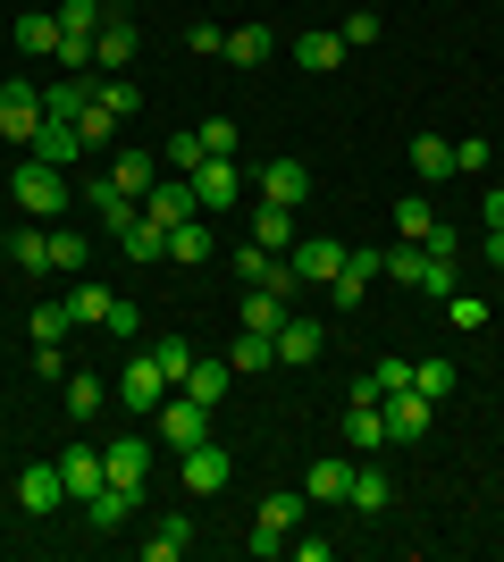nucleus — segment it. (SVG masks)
Listing matches in <instances>:
<instances>
[{
	"label": "nucleus",
	"instance_id": "nucleus-49",
	"mask_svg": "<svg viewBox=\"0 0 504 562\" xmlns=\"http://www.w3.org/2000/svg\"><path fill=\"white\" fill-rule=\"evenodd\" d=\"M361 378H370L379 395H395V386H412V361H404V352H387V361H370Z\"/></svg>",
	"mask_w": 504,
	"mask_h": 562
},
{
	"label": "nucleus",
	"instance_id": "nucleus-2",
	"mask_svg": "<svg viewBox=\"0 0 504 562\" xmlns=\"http://www.w3.org/2000/svg\"><path fill=\"white\" fill-rule=\"evenodd\" d=\"M294 520H303V487H278V495H261V520H253V554H287V538H294Z\"/></svg>",
	"mask_w": 504,
	"mask_h": 562
},
{
	"label": "nucleus",
	"instance_id": "nucleus-56",
	"mask_svg": "<svg viewBox=\"0 0 504 562\" xmlns=\"http://www.w3.org/2000/svg\"><path fill=\"white\" fill-rule=\"evenodd\" d=\"M287 554H294V562H328L336 546H328V538H287Z\"/></svg>",
	"mask_w": 504,
	"mask_h": 562
},
{
	"label": "nucleus",
	"instance_id": "nucleus-57",
	"mask_svg": "<svg viewBox=\"0 0 504 562\" xmlns=\"http://www.w3.org/2000/svg\"><path fill=\"white\" fill-rule=\"evenodd\" d=\"M480 252H488V269H504V235H496V227H488V244H480Z\"/></svg>",
	"mask_w": 504,
	"mask_h": 562
},
{
	"label": "nucleus",
	"instance_id": "nucleus-40",
	"mask_svg": "<svg viewBox=\"0 0 504 562\" xmlns=\"http://www.w3.org/2000/svg\"><path fill=\"white\" fill-rule=\"evenodd\" d=\"M119 244H126V260H168V227H152V218H135Z\"/></svg>",
	"mask_w": 504,
	"mask_h": 562
},
{
	"label": "nucleus",
	"instance_id": "nucleus-35",
	"mask_svg": "<svg viewBox=\"0 0 504 562\" xmlns=\"http://www.w3.org/2000/svg\"><path fill=\"white\" fill-rule=\"evenodd\" d=\"M269 50H278V34H269V25H244V34H227V59H236V68H261Z\"/></svg>",
	"mask_w": 504,
	"mask_h": 562
},
{
	"label": "nucleus",
	"instance_id": "nucleus-38",
	"mask_svg": "<svg viewBox=\"0 0 504 562\" xmlns=\"http://www.w3.org/2000/svg\"><path fill=\"white\" fill-rule=\"evenodd\" d=\"M152 361H160V378H168V386H186V370L202 361V352H193L186 336H160V345H152Z\"/></svg>",
	"mask_w": 504,
	"mask_h": 562
},
{
	"label": "nucleus",
	"instance_id": "nucleus-20",
	"mask_svg": "<svg viewBox=\"0 0 504 562\" xmlns=\"http://www.w3.org/2000/svg\"><path fill=\"white\" fill-rule=\"evenodd\" d=\"M93 68H101V76L135 68V25H126L119 9H110V25H101V34H93Z\"/></svg>",
	"mask_w": 504,
	"mask_h": 562
},
{
	"label": "nucleus",
	"instance_id": "nucleus-52",
	"mask_svg": "<svg viewBox=\"0 0 504 562\" xmlns=\"http://www.w3.org/2000/svg\"><path fill=\"white\" fill-rule=\"evenodd\" d=\"M446 311H455V328H488V303H480V294H446Z\"/></svg>",
	"mask_w": 504,
	"mask_h": 562
},
{
	"label": "nucleus",
	"instance_id": "nucleus-12",
	"mask_svg": "<svg viewBox=\"0 0 504 562\" xmlns=\"http://www.w3.org/2000/svg\"><path fill=\"white\" fill-rule=\"evenodd\" d=\"M193 211H202V202H193V177H160V186L144 193V218H152V227H186Z\"/></svg>",
	"mask_w": 504,
	"mask_h": 562
},
{
	"label": "nucleus",
	"instance_id": "nucleus-28",
	"mask_svg": "<svg viewBox=\"0 0 504 562\" xmlns=\"http://www.w3.org/2000/svg\"><path fill=\"white\" fill-rule=\"evenodd\" d=\"M345 487H354V462H312L303 470V504H345Z\"/></svg>",
	"mask_w": 504,
	"mask_h": 562
},
{
	"label": "nucleus",
	"instance_id": "nucleus-9",
	"mask_svg": "<svg viewBox=\"0 0 504 562\" xmlns=\"http://www.w3.org/2000/svg\"><path fill=\"white\" fill-rule=\"evenodd\" d=\"M160 437H168L177 453H186V446H202V437H211V403H193V395H168V403H160Z\"/></svg>",
	"mask_w": 504,
	"mask_h": 562
},
{
	"label": "nucleus",
	"instance_id": "nucleus-19",
	"mask_svg": "<svg viewBox=\"0 0 504 562\" xmlns=\"http://www.w3.org/2000/svg\"><path fill=\"white\" fill-rule=\"evenodd\" d=\"M85 202H93V218H101L110 235H126L135 218H144V202H135V193H119L110 177H93V186H85Z\"/></svg>",
	"mask_w": 504,
	"mask_h": 562
},
{
	"label": "nucleus",
	"instance_id": "nucleus-10",
	"mask_svg": "<svg viewBox=\"0 0 504 562\" xmlns=\"http://www.w3.org/2000/svg\"><path fill=\"white\" fill-rule=\"evenodd\" d=\"M68 504V479H59V462H34V470H18V513H59Z\"/></svg>",
	"mask_w": 504,
	"mask_h": 562
},
{
	"label": "nucleus",
	"instance_id": "nucleus-7",
	"mask_svg": "<svg viewBox=\"0 0 504 562\" xmlns=\"http://www.w3.org/2000/svg\"><path fill=\"white\" fill-rule=\"evenodd\" d=\"M379 278H387V252H345V269L328 278V303L336 311H361V294H370Z\"/></svg>",
	"mask_w": 504,
	"mask_h": 562
},
{
	"label": "nucleus",
	"instance_id": "nucleus-27",
	"mask_svg": "<svg viewBox=\"0 0 504 562\" xmlns=\"http://www.w3.org/2000/svg\"><path fill=\"white\" fill-rule=\"evenodd\" d=\"M18 50L25 59H51V50H59V9H25L18 18Z\"/></svg>",
	"mask_w": 504,
	"mask_h": 562
},
{
	"label": "nucleus",
	"instance_id": "nucleus-24",
	"mask_svg": "<svg viewBox=\"0 0 504 562\" xmlns=\"http://www.w3.org/2000/svg\"><path fill=\"white\" fill-rule=\"evenodd\" d=\"M412 177H421V186H446V177H455V143L446 135H412Z\"/></svg>",
	"mask_w": 504,
	"mask_h": 562
},
{
	"label": "nucleus",
	"instance_id": "nucleus-25",
	"mask_svg": "<svg viewBox=\"0 0 504 562\" xmlns=\"http://www.w3.org/2000/svg\"><path fill=\"white\" fill-rule=\"evenodd\" d=\"M59 303H68V319H76V328H101V319H110V303H119V294H110V285H93V278H76L68 294H59Z\"/></svg>",
	"mask_w": 504,
	"mask_h": 562
},
{
	"label": "nucleus",
	"instance_id": "nucleus-34",
	"mask_svg": "<svg viewBox=\"0 0 504 562\" xmlns=\"http://www.w3.org/2000/svg\"><path fill=\"white\" fill-rule=\"evenodd\" d=\"M278 361H320V319H287L278 328Z\"/></svg>",
	"mask_w": 504,
	"mask_h": 562
},
{
	"label": "nucleus",
	"instance_id": "nucleus-31",
	"mask_svg": "<svg viewBox=\"0 0 504 562\" xmlns=\"http://www.w3.org/2000/svg\"><path fill=\"white\" fill-rule=\"evenodd\" d=\"M269 361H278V336H261V328H244V336H236V345H227V370H236V378H244V370L261 378V370H269Z\"/></svg>",
	"mask_w": 504,
	"mask_h": 562
},
{
	"label": "nucleus",
	"instance_id": "nucleus-29",
	"mask_svg": "<svg viewBox=\"0 0 504 562\" xmlns=\"http://www.w3.org/2000/svg\"><path fill=\"white\" fill-rule=\"evenodd\" d=\"M253 244L287 260V252H294V211H278V202H261V211H253Z\"/></svg>",
	"mask_w": 504,
	"mask_h": 562
},
{
	"label": "nucleus",
	"instance_id": "nucleus-18",
	"mask_svg": "<svg viewBox=\"0 0 504 562\" xmlns=\"http://www.w3.org/2000/svg\"><path fill=\"white\" fill-rule=\"evenodd\" d=\"M93 85H101V76H51V85H43V117H68V126H76V117L93 110Z\"/></svg>",
	"mask_w": 504,
	"mask_h": 562
},
{
	"label": "nucleus",
	"instance_id": "nucleus-22",
	"mask_svg": "<svg viewBox=\"0 0 504 562\" xmlns=\"http://www.w3.org/2000/svg\"><path fill=\"white\" fill-rule=\"evenodd\" d=\"M211 252H219V235L202 227V218H186V227H168V269H202Z\"/></svg>",
	"mask_w": 504,
	"mask_h": 562
},
{
	"label": "nucleus",
	"instance_id": "nucleus-42",
	"mask_svg": "<svg viewBox=\"0 0 504 562\" xmlns=\"http://www.w3.org/2000/svg\"><path fill=\"white\" fill-rule=\"evenodd\" d=\"M345 504H354V513H387V470H354Z\"/></svg>",
	"mask_w": 504,
	"mask_h": 562
},
{
	"label": "nucleus",
	"instance_id": "nucleus-55",
	"mask_svg": "<svg viewBox=\"0 0 504 562\" xmlns=\"http://www.w3.org/2000/svg\"><path fill=\"white\" fill-rule=\"evenodd\" d=\"M421 252H429V260H455L462 244H455V227H429V235H421Z\"/></svg>",
	"mask_w": 504,
	"mask_h": 562
},
{
	"label": "nucleus",
	"instance_id": "nucleus-8",
	"mask_svg": "<svg viewBox=\"0 0 504 562\" xmlns=\"http://www.w3.org/2000/svg\"><path fill=\"white\" fill-rule=\"evenodd\" d=\"M177 462H186V495H219V487H227V470H236V462H227V446H219V437H202V446H186V453H177Z\"/></svg>",
	"mask_w": 504,
	"mask_h": 562
},
{
	"label": "nucleus",
	"instance_id": "nucleus-37",
	"mask_svg": "<svg viewBox=\"0 0 504 562\" xmlns=\"http://www.w3.org/2000/svg\"><path fill=\"white\" fill-rule=\"evenodd\" d=\"M202 160H211V151H202V126H193V135H168V151H160V168H168V177H193Z\"/></svg>",
	"mask_w": 504,
	"mask_h": 562
},
{
	"label": "nucleus",
	"instance_id": "nucleus-36",
	"mask_svg": "<svg viewBox=\"0 0 504 562\" xmlns=\"http://www.w3.org/2000/svg\"><path fill=\"white\" fill-rule=\"evenodd\" d=\"M110 25V0H59V34H101Z\"/></svg>",
	"mask_w": 504,
	"mask_h": 562
},
{
	"label": "nucleus",
	"instance_id": "nucleus-39",
	"mask_svg": "<svg viewBox=\"0 0 504 562\" xmlns=\"http://www.w3.org/2000/svg\"><path fill=\"white\" fill-rule=\"evenodd\" d=\"M93 101H101V110H110V117H119V126H126V117H135V110H144V93H135L126 76H101V85H93Z\"/></svg>",
	"mask_w": 504,
	"mask_h": 562
},
{
	"label": "nucleus",
	"instance_id": "nucleus-47",
	"mask_svg": "<svg viewBox=\"0 0 504 562\" xmlns=\"http://www.w3.org/2000/svg\"><path fill=\"white\" fill-rule=\"evenodd\" d=\"M68 412H76V420H93V412H101V378L93 370H68Z\"/></svg>",
	"mask_w": 504,
	"mask_h": 562
},
{
	"label": "nucleus",
	"instance_id": "nucleus-1",
	"mask_svg": "<svg viewBox=\"0 0 504 562\" xmlns=\"http://www.w3.org/2000/svg\"><path fill=\"white\" fill-rule=\"evenodd\" d=\"M9 202H18L25 218H59V211L76 202V186H68V168H51V160H34V151H25L18 177H9Z\"/></svg>",
	"mask_w": 504,
	"mask_h": 562
},
{
	"label": "nucleus",
	"instance_id": "nucleus-17",
	"mask_svg": "<svg viewBox=\"0 0 504 562\" xmlns=\"http://www.w3.org/2000/svg\"><path fill=\"white\" fill-rule=\"evenodd\" d=\"M135 504H144V487H119V479H110V487H101V495H85L76 513L93 520V529H126V520H135Z\"/></svg>",
	"mask_w": 504,
	"mask_h": 562
},
{
	"label": "nucleus",
	"instance_id": "nucleus-43",
	"mask_svg": "<svg viewBox=\"0 0 504 562\" xmlns=\"http://www.w3.org/2000/svg\"><path fill=\"white\" fill-rule=\"evenodd\" d=\"M236 143H244L236 117H202V151H211V160H236Z\"/></svg>",
	"mask_w": 504,
	"mask_h": 562
},
{
	"label": "nucleus",
	"instance_id": "nucleus-5",
	"mask_svg": "<svg viewBox=\"0 0 504 562\" xmlns=\"http://www.w3.org/2000/svg\"><path fill=\"white\" fill-rule=\"evenodd\" d=\"M168 395H177V386L160 378V361H152V352H135V361L119 370V412H160Z\"/></svg>",
	"mask_w": 504,
	"mask_h": 562
},
{
	"label": "nucleus",
	"instance_id": "nucleus-53",
	"mask_svg": "<svg viewBox=\"0 0 504 562\" xmlns=\"http://www.w3.org/2000/svg\"><path fill=\"white\" fill-rule=\"evenodd\" d=\"M34 378H43V386H51V378L68 386V352H59V345H34Z\"/></svg>",
	"mask_w": 504,
	"mask_h": 562
},
{
	"label": "nucleus",
	"instance_id": "nucleus-11",
	"mask_svg": "<svg viewBox=\"0 0 504 562\" xmlns=\"http://www.w3.org/2000/svg\"><path fill=\"white\" fill-rule=\"evenodd\" d=\"M261 202H278V211H294V202H312V160H269L261 168Z\"/></svg>",
	"mask_w": 504,
	"mask_h": 562
},
{
	"label": "nucleus",
	"instance_id": "nucleus-15",
	"mask_svg": "<svg viewBox=\"0 0 504 562\" xmlns=\"http://www.w3.org/2000/svg\"><path fill=\"white\" fill-rule=\"evenodd\" d=\"M287 319H294V294H287V285H244V328L278 336Z\"/></svg>",
	"mask_w": 504,
	"mask_h": 562
},
{
	"label": "nucleus",
	"instance_id": "nucleus-54",
	"mask_svg": "<svg viewBox=\"0 0 504 562\" xmlns=\"http://www.w3.org/2000/svg\"><path fill=\"white\" fill-rule=\"evenodd\" d=\"M186 43H193V50H202V59H227V34H219V25H211V18H202V25H193V34H186Z\"/></svg>",
	"mask_w": 504,
	"mask_h": 562
},
{
	"label": "nucleus",
	"instance_id": "nucleus-6",
	"mask_svg": "<svg viewBox=\"0 0 504 562\" xmlns=\"http://www.w3.org/2000/svg\"><path fill=\"white\" fill-rule=\"evenodd\" d=\"M345 252H354V244H336V235H294V252H287V269L303 285H328L336 269H345Z\"/></svg>",
	"mask_w": 504,
	"mask_h": 562
},
{
	"label": "nucleus",
	"instance_id": "nucleus-23",
	"mask_svg": "<svg viewBox=\"0 0 504 562\" xmlns=\"http://www.w3.org/2000/svg\"><path fill=\"white\" fill-rule=\"evenodd\" d=\"M101 470H110L119 487H144V470H152V437H119V446L101 453Z\"/></svg>",
	"mask_w": 504,
	"mask_h": 562
},
{
	"label": "nucleus",
	"instance_id": "nucleus-30",
	"mask_svg": "<svg viewBox=\"0 0 504 562\" xmlns=\"http://www.w3.org/2000/svg\"><path fill=\"white\" fill-rule=\"evenodd\" d=\"M227 386H236V370H227V361H193L177 395H193V403H227Z\"/></svg>",
	"mask_w": 504,
	"mask_h": 562
},
{
	"label": "nucleus",
	"instance_id": "nucleus-32",
	"mask_svg": "<svg viewBox=\"0 0 504 562\" xmlns=\"http://www.w3.org/2000/svg\"><path fill=\"white\" fill-rule=\"evenodd\" d=\"M9 260H18L25 278H51V227H18L9 235Z\"/></svg>",
	"mask_w": 504,
	"mask_h": 562
},
{
	"label": "nucleus",
	"instance_id": "nucleus-21",
	"mask_svg": "<svg viewBox=\"0 0 504 562\" xmlns=\"http://www.w3.org/2000/svg\"><path fill=\"white\" fill-rule=\"evenodd\" d=\"M101 177H110L119 193H135V202H144V193L160 186V160H152V151H110V168H101Z\"/></svg>",
	"mask_w": 504,
	"mask_h": 562
},
{
	"label": "nucleus",
	"instance_id": "nucleus-26",
	"mask_svg": "<svg viewBox=\"0 0 504 562\" xmlns=\"http://www.w3.org/2000/svg\"><path fill=\"white\" fill-rule=\"evenodd\" d=\"M294 59H303L312 76L345 68V34H336V25H328V34H320V25H312V34H294Z\"/></svg>",
	"mask_w": 504,
	"mask_h": 562
},
{
	"label": "nucleus",
	"instance_id": "nucleus-4",
	"mask_svg": "<svg viewBox=\"0 0 504 562\" xmlns=\"http://www.w3.org/2000/svg\"><path fill=\"white\" fill-rule=\"evenodd\" d=\"M34 126H43V85H34V76H9V85H0V135L34 143Z\"/></svg>",
	"mask_w": 504,
	"mask_h": 562
},
{
	"label": "nucleus",
	"instance_id": "nucleus-13",
	"mask_svg": "<svg viewBox=\"0 0 504 562\" xmlns=\"http://www.w3.org/2000/svg\"><path fill=\"white\" fill-rule=\"evenodd\" d=\"M193 202H202V211L244 202V168H236V160H202V168H193Z\"/></svg>",
	"mask_w": 504,
	"mask_h": 562
},
{
	"label": "nucleus",
	"instance_id": "nucleus-51",
	"mask_svg": "<svg viewBox=\"0 0 504 562\" xmlns=\"http://www.w3.org/2000/svg\"><path fill=\"white\" fill-rule=\"evenodd\" d=\"M395 227H404V244H421V235L437 227V211L429 202H395Z\"/></svg>",
	"mask_w": 504,
	"mask_h": 562
},
{
	"label": "nucleus",
	"instance_id": "nucleus-33",
	"mask_svg": "<svg viewBox=\"0 0 504 562\" xmlns=\"http://www.w3.org/2000/svg\"><path fill=\"white\" fill-rule=\"evenodd\" d=\"M186 546H193V520H186V513H168L160 529H152V538H144V562H177V554H186Z\"/></svg>",
	"mask_w": 504,
	"mask_h": 562
},
{
	"label": "nucleus",
	"instance_id": "nucleus-41",
	"mask_svg": "<svg viewBox=\"0 0 504 562\" xmlns=\"http://www.w3.org/2000/svg\"><path fill=\"white\" fill-rule=\"evenodd\" d=\"M336 34H345V50H370V43H379V9H370V0H361V9H345V18H336Z\"/></svg>",
	"mask_w": 504,
	"mask_h": 562
},
{
	"label": "nucleus",
	"instance_id": "nucleus-45",
	"mask_svg": "<svg viewBox=\"0 0 504 562\" xmlns=\"http://www.w3.org/2000/svg\"><path fill=\"white\" fill-rule=\"evenodd\" d=\"M76 135H85V151H110V143H119V117H110V110L93 101V110L76 117Z\"/></svg>",
	"mask_w": 504,
	"mask_h": 562
},
{
	"label": "nucleus",
	"instance_id": "nucleus-14",
	"mask_svg": "<svg viewBox=\"0 0 504 562\" xmlns=\"http://www.w3.org/2000/svg\"><path fill=\"white\" fill-rule=\"evenodd\" d=\"M51 462H59V479H68V504H85V495L110 487V470H101L93 446H68V453H51Z\"/></svg>",
	"mask_w": 504,
	"mask_h": 562
},
{
	"label": "nucleus",
	"instance_id": "nucleus-50",
	"mask_svg": "<svg viewBox=\"0 0 504 562\" xmlns=\"http://www.w3.org/2000/svg\"><path fill=\"white\" fill-rule=\"evenodd\" d=\"M488 160H496V143H488V135H462L455 143V177H480Z\"/></svg>",
	"mask_w": 504,
	"mask_h": 562
},
{
	"label": "nucleus",
	"instance_id": "nucleus-44",
	"mask_svg": "<svg viewBox=\"0 0 504 562\" xmlns=\"http://www.w3.org/2000/svg\"><path fill=\"white\" fill-rule=\"evenodd\" d=\"M412 386H421L429 403H446L455 395V361H412Z\"/></svg>",
	"mask_w": 504,
	"mask_h": 562
},
{
	"label": "nucleus",
	"instance_id": "nucleus-16",
	"mask_svg": "<svg viewBox=\"0 0 504 562\" xmlns=\"http://www.w3.org/2000/svg\"><path fill=\"white\" fill-rule=\"evenodd\" d=\"M25 151H34V160H51V168H76V160H85V135H76L68 117H43V126H34V143H25Z\"/></svg>",
	"mask_w": 504,
	"mask_h": 562
},
{
	"label": "nucleus",
	"instance_id": "nucleus-46",
	"mask_svg": "<svg viewBox=\"0 0 504 562\" xmlns=\"http://www.w3.org/2000/svg\"><path fill=\"white\" fill-rule=\"evenodd\" d=\"M85 260H93L85 235H76V227H51V269H85Z\"/></svg>",
	"mask_w": 504,
	"mask_h": 562
},
{
	"label": "nucleus",
	"instance_id": "nucleus-48",
	"mask_svg": "<svg viewBox=\"0 0 504 562\" xmlns=\"http://www.w3.org/2000/svg\"><path fill=\"white\" fill-rule=\"evenodd\" d=\"M25 328H34V345H59V336H68L76 319H68V303H43L34 319H25Z\"/></svg>",
	"mask_w": 504,
	"mask_h": 562
},
{
	"label": "nucleus",
	"instance_id": "nucleus-3",
	"mask_svg": "<svg viewBox=\"0 0 504 562\" xmlns=\"http://www.w3.org/2000/svg\"><path fill=\"white\" fill-rule=\"evenodd\" d=\"M379 412H387V446H421V437H429V420H437V403L421 395V386H395Z\"/></svg>",
	"mask_w": 504,
	"mask_h": 562
},
{
	"label": "nucleus",
	"instance_id": "nucleus-58",
	"mask_svg": "<svg viewBox=\"0 0 504 562\" xmlns=\"http://www.w3.org/2000/svg\"><path fill=\"white\" fill-rule=\"evenodd\" d=\"M488 227H496V235H504V186H496V193H488Z\"/></svg>",
	"mask_w": 504,
	"mask_h": 562
}]
</instances>
